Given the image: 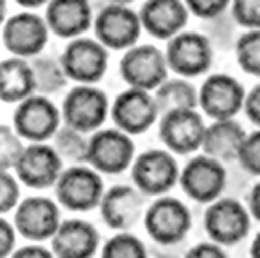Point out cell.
Returning a JSON list of instances; mask_svg holds the SVG:
<instances>
[{
  "mask_svg": "<svg viewBox=\"0 0 260 258\" xmlns=\"http://www.w3.org/2000/svg\"><path fill=\"white\" fill-rule=\"evenodd\" d=\"M143 226L156 245L174 247L179 245L190 232L192 215L185 202L164 194L145 209Z\"/></svg>",
  "mask_w": 260,
  "mask_h": 258,
  "instance_id": "obj_1",
  "label": "cell"
},
{
  "mask_svg": "<svg viewBox=\"0 0 260 258\" xmlns=\"http://www.w3.org/2000/svg\"><path fill=\"white\" fill-rule=\"evenodd\" d=\"M104 192L102 175L89 164H72L64 168L55 185L59 206L74 213H87L96 209Z\"/></svg>",
  "mask_w": 260,
  "mask_h": 258,
  "instance_id": "obj_2",
  "label": "cell"
},
{
  "mask_svg": "<svg viewBox=\"0 0 260 258\" xmlns=\"http://www.w3.org/2000/svg\"><path fill=\"white\" fill-rule=\"evenodd\" d=\"M60 111L64 124L83 134H92L106 123L111 111V104L102 89L94 85L78 83L66 92Z\"/></svg>",
  "mask_w": 260,
  "mask_h": 258,
  "instance_id": "obj_3",
  "label": "cell"
},
{
  "mask_svg": "<svg viewBox=\"0 0 260 258\" xmlns=\"http://www.w3.org/2000/svg\"><path fill=\"white\" fill-rule=\"evenodd\" d=\"M181 170L168 149H147L130 166V179L145 196H164L179 183Z\"/></svg>",
  "mask_w": 260,
  "mask_h": 258,
  "instance_id": "obj_4",
  "label": "cell"
},
{
  "mask_svg": "<svg viewBox=\"0 0 260 258\" xmlns=\"http://www.w3.org/2000/svg\"><path fill=\"white\" fill-rule=\"evenodd\" d=\"M119 74L132 89L153 92L170 78V68L162 49L151 44H136L121 57Z\"/></svg>",
  "mask_w": 260,
  "mask_h": 258,
  "instance_id": "obj_5",
  "label": "cell"
},
{
  "mask_svg": "<svg viewBox=\"0 0 260 258\" xmlns=\"http://www.w3.org/2000/svg\"><path fill=\"white\" fill-rule=\"evenodd\" d=\"M204 230L208 238L222 247L241 243L251 232V213L236 198H217L204 211Z\"/></svg>",
  "mask_w": 260,
  "mask_h": 258,
  "instance_id": "obj_6",
  "label": "cell"
},
{
  "mask_svg": "<svg viewBox=\"0 0 260 258\" xmlns=\"http://www.w3.org/2000/svg\"><path fill=\"white\" fill-rule=\"evenodd\" d=\"M132 136L121 128H100L89 136V156L87 164L108 175H119L126 172L136 158Z\"/></svg>",
  "mask_w": 260,
  "mask_h": 258,
  "instance_id": "obj_7",
  "label": "cell"
},
{
  "mask_svg": "<svg viewBox=\"0 0 260 258\" xmlns=\"http://www.w3.org/2000/svg\"><path fill=\"white\" fill-rule=\"evenodd\" d=\"M62 111L46 94H32L19 102L13 110L12 124L23 140L30 143L53 140L62 126Z\"/></svg>",
  "mask_w": 260,
  "mask_h": 258,
  "instance_id": "obj_8",
  "label": "cell"
},
{
  "mask_svg": "<svg viewBox=\"0 0 260 258\" xmlns=\"http://www.w3.org/2000/svg\"><path fill=\"white\" fill-rule=\"evenodd\" d=\"M164 55L170 72L187 79L204 76L213 64V45L208 36L194 30H183L168 40Z\"/></svg>",
  "mask_w": 260,
  "mask_h": 258,
  "instance_id": "obj_9",
  "label": "cell"
},
{
  "mask_svg": "<svg viewBox=\"0 0 260 258\" xmlns=\"http://www.w3.org/2000/svg\"><path fill=\"white\" fill-rule=\"evenodd\" d=\"M94 38L111 51H126L140 40V13L124 4H106L94 17Z\"/></svg>",
  "mask_w": 260,
  "mask_h": 258,
  "instance_id": "obj_10",
  "label": "cell"
},
{
  "mask_svg": "<svg viewBox=\"0 0 260 258\" xmlns=\"http://www.w3.org/2000/svg\"><path fill=\"white\" fill-rule=\"evenodd\" d=\"M46 17L32 12H21L2 21V45L12 57L34 58L42 55L49 40Z\"/></svg>",
  "mask_w": 260,
  "mask_h": 258,
  "instance_id": "obj_11",
  "label": "cell"
},
{
  "mask_svg": "<svg viewBox=\"0 0 260 258\" xmlns=\"http://www.w3.org/2000/svg\"><path fill=\"white\" fill-rule=\"evenodd\" d=\"M206 126L198 108H181L160 115L158 136L164 147L174 155H192L202 149Z\"/></svg>",
  "mask_w": 260,
  "mask_h": 258,
  "instance_id": "obj_12",
  "label": "cell"
},
{
  "mask_svg": "<svg viewBox=\"0 0 260 258\" xmlns=\"http://www.w3.org/2000/svg\"><path fill=\"white\" fill-rule=\"evenodd\" d=\"M226 177L224 162L202 153L185 164L179 174V185L190 200L198 204H211L222 196L226 188Z\"/></svg>",
  "mask_w": 260,
  "mask_h": 258,
  "instance_id": "obj_13",
  "label": "cell"
},
{
  "mask_svg": "<svg viewBox=\"0 0 260 258\" xmlns=\"http://www.w3.org/2000/svg\"><path fill=\"white\" fill-rule=\"evenodd\" d=\"M108 47L96 38L79 36L68 42L60 55L68 79L79 85H94L104 78L108 70Z\"/></svg>",
  "mask_w": 260,
  "mask_h": 258,
  "instance_id": "obj_14",
  "label": "cell"
},
{
  "mask_svg": "<svg viewBox=\"0 0 260 258\" xmlns=\"http://www.w3.org/2000/svg\"><path fill=\"white\" fill-rule=\"evenodd\" d=\"M110 115L117 128L130 136H138L158 123L160 111L153 92L128 87L111 102Z\"/></svg>",
  "mask_w": 260,
  "mask_h": 258,
  "instance_id": "obj_15",
  "label": "cell"
},
{
  "mask_svg": "<svg viewBox=\"0 0 260 258\" xmlns=\"http://www.w3.org/2000/svg\"><path fill=\"white\" fill-rule=\"evenodd\" d=\"M243 85L228 74H211L198 89V108L211 121L234 119L245 104Z\"/></svg>",
  "mask_w": 260,
  "mask_h": 258,
  "instance_id": "obj_16",
  "label": "cell"
},
{
  "mask_svg": "<svg viewBox=\"0 0 260 258\" xmlns=\"http://www.w3.org/2000/svg\"><path fill=\"white\" fill-rule=\"evenodd\" d=\"M13 172L19 177L21 185L36 190H46L57 185L60 174L64 172V160L49 143H28Z\"/></svg>",
  "mask_w": 260,
  "mask_h": 258,
  "instance_id": "obj_17",
  "label": "cell"
},
{
  "mask_svg": "<svg viewBox=\"0 0 260 258\" xmlns=\"http://www.w3.org/2000/svg\"><path fill=\"white\" fill-rule=\"evenodd\" d=\"M60 222L59 204L47 196H26L13 211V224L17 232L32 243L51 239Z\"/></svg>",
  "mask_w": 260,
  "mask_h": 258,
  "instance_id": "obj_18",
  "label": "cell"
},
{
  "mask_svg": "<svg viewBox=\"0 0 260 258\" xmlns=\"http://www.w3.org/2000/svg\"><path fill=\"white\" fill-rule=\"evenodd\" d=\"M145 198L136 185H113L98 206L102 222L115 232H130L145 215Z\"/></svg>",
  "mask_w": 260,
  "mask_h": 258,
  "instance_id": "obj_19",
  "label": "cell"
},
{
  "mask_svg": "<svg viewBox=\"0 0 260 258\" xmlns=\"http://www.w3.org/2000/svg\"><path fill=\"white\" fill-rule=\"evenodd\" d=\"M189 15L190 12L185 0H145L140 10L143 30L164 42L187 28Z\"/></svg>",
  "mask_w": 260,
  "mask_h": 258,
  "instance_id": "obj_20",
  "label": "cell"
},
{
  "mask_svg": "<svg viewBox=\"0 0 260 258\" xmlns=\"http://www.w3.org/2000/svg\"><path fill=\"white\" fill-rule=\"evenodd\" d=\"M46 21L51 34L74 40L83 36L94 25V13L89 0H49L46 6Z\"/></svg>",
  "mask_w": 260,
  "mask_h": 258,
  "instance_id": "obj_21",
  "label": "cell"
},
{
  "mask_svg": "<svg viewBox=\"0 0 260 258\" xmlns=\"http://www.w3.org/2000/svg\"><path fill=\"white\" fill-rule=\"evenodd\" d=\"M100 249L96 226L81 219L62 220L51 238V251L57 258H94Z\"/></svg>",
  "mask_w": 260,
  "mask_h": 258,
  "instance_id": "obj_22",
  "label": "cell"
},
{
  "mask_svg": "<svg viewBox=\"0 0 260 258\" xmlns=\"http://www.w3.org/2000/svg\"><path fill=\"white\" fill-rule=\"evenodd\" d=\"M247 138V132L243 130L234 119H221L213 121L206 126L204 142H202V153L213 156L221 162H238L241 145Z\"/></svg>",
  "mask_w": 260,
  "mask_h": 258,
  "instance_id": "obj_23",
  "label": "cell"
},
{
  "mask_svg": "<svg viewBox=\"0 0 260 258\" xmlns=\"http://www.w3.org/2000/svg\"><path fill=\"white\" fill-rule=\"evenodd\" d=\"M36 94V78L28 58L8 57L0 62V100L19 104Z\"/></svg>",
  "mask_w": 260,
  "mask_h": 258,
  "instance_id": "obj_24",
  "label": "cell"
},
{
  "mask_svg": "<svg viewBox=\"0 0 260 258\" xmlns=\"http://www.w3.org/2000/svg\"><path fill=\"white\" fill-rule=\"evenodd\" d=\"M160 115L181 108H198V89L187 78H168L160 87L153 90Z\"/></svg>",
  "mask_w": 260,
  "mask_h": 258,
  "instance_id": "obj_25",
  "label": "cell"
},
{
  "mask_svg": "<svg viewBox=\"0 0 260 258\" xmlns=\"http://www.w3.org/2000/svg\"><path fill=\"white\" fill-rule=\"evenodd\" d=\"M30 64H32L34 78H36V92L38 94L51 96V94H57V92L66 89L68 76H66L60 58L38 55V57L30 58Z\"/></svg>",
  "mask_w": 260,
  "mask_h": 258,
  "instance_id": "obj_26",
  "label": "cell"
},
{
  "mask_svg": "<svg viewBox=\"0 0 260 258\" xmlns=\"http://www.w3.org/2000/svg\"><path fill=\"white\" fill-rule=\"evenodd\" d=\"M51 145L57 149V153L62 156L64 162L70 164H87L89 156V138L79 130L72 128L68 124H62L57 134L53 136Z\"/></svg>",
  "mask_w": 260,
  "mask_h": 258,
  "instance_id": "obj_27",
  "label": "cell"
},
{
  "mask_svg": "<svg viewBox=\"0 0 260 258\" xmlns=\"http://www.w3.org/2000/svg\"><path fill=\"white\" fill-rule=\"evenodd\" d=\"M100 258H149V252L138 236L117 232L102 245Z\"/></svg>",
  "mask_w": 260,
  "mask_h": 258,
  "instance_id": "obj_28",
  "label": "cell"
},
{
  "mask_svg": "<svg viewBox=\"0 0 260 258\" xmlns=\"http://www.w3.org/2000/svg\"><path fill=\"white\" fill-rule=\"evenodd\" d=\"M236 60L240 68L249 76L260 78V28L245 30L234 45Z\"/></svg>",
  "mask_w": 260,
  "mask_h": 258,
  "instance_id": "obj_29",
  "label": "cell"
},
{
  "mask_svg": "<svg viewBox=\"0 0 260 258\" xmlns=\"http://www.w3.org/2000/svg\"><path fill=\"white\" fill-rule=\"evenodd\" d=\"M26 145L23 138L13 124H2L0 126V166L2 170H13L17 160L21 158Z\"/></svg>",
  "mask_w": 260,
  "mask_h": 258,
  "instance_id": "obj_30",
  "label": "cell"
},
{
  "mask_svg": "<svg viewBox=\"0 0 260 258\" xmlns=\"http://www.w3.org/2000/svg\"><path fill=\"white\" fill-rule=\"evenodd\" d=\"M21 181L13 170H2L0 172V211L8 215L15 211L21 204Z\"/></svg>",
  "mask_w": 260,
  "mask_h": 258,
  "instance_id": "obj_31",
  "label": "cell"
},
{
  "mask_svg": "<svg viewBox=\"0 0 260 258\" xmlns=\"http://www.w3.org/2000/svg\"><path fill=\"white\" fill-rule=\"evenodd\" d=\"M238 162H240L243 172H247L254 177H260V128L247 134L245 142L241 145Z\"/></svg>",
  "mask_w": 260,
  "mask_h": 258,
  "instance_id": "obj_32",
  "label": "cell"
},
{
  "mask_svg": "<svg viewBox=\"0 0 260 258\" xmlns=\"http://www.w3.org/2000/svg\"><path fill=\"white\" fill-rule=\"evenodd\" d=\"M232 17L245 30L260 28V0H232Z\"/></svg>",
  "mask_w": 260,
  "mask_h": 258,
  "instance_id": "obj_33",
  "label": "cell"
},
{
  "mask_svg": "<svg viewBox=\"0 0 260 258\" xmlns=\"http://www.w3.org/2000/svg\"><path fill=\"white\" fill-rule=\"evenodd\" d=\"M190 15H196L198 19H215L230 8L232 0H185Z\"/></svg>",
  "mask_w": 260,
  "mask_h": 258,
  "instance_id": "obj_34",
  "label": "cell"
},
{
  "mask_svg": "<svg viewBox=\"0 0 260 258\" xmlns=\"http://www.w3.org/2000/svg\"><path fill=\"white\" fill-rule=\"evenodd\" d=\"M17 228L15 224L8 222L4 217L0 219V258H10L15 249V239H17Z\"/></svg>",
  "mask_w": 260,
  "mask_h": 258,
  "instance_id": "obj_35",
  "label": "cell"
},
{
  "mask_svg": "<svg viewBox=\"0 0 260 258\" xmlns=\"http://www.w3.org/2000/svg\"><path fill=\"white\" fill-rule=\"evenodd\" d=\"M183 258H228V254L222 245L215 241H200L190 247Z\"/></svg>",
  "mask_w": 260,
  "mask_h": 258,
  "instance_id": "obj_36",
  "label": "cell"
},
{
  "mask_svg": "<svg viewBox=\"0 0 260 258\" xmlns=\"http://www.w3.org/2000/svg\"><path fill=\"white\" fill-rule=\"evenodd\" d=\"M243 111L249 121L260 128V83H256L251 90H247L245 104H243Z\"/></svg>",
  "mask_w": 260,
  "mask_h": 258,
  "instance_id": "obj_37",
  "label": "cell"
},
{
  "mask_svg": "<svg viewBox=\"0 0 260 258\" xmlns=\"http://www.w3.org/2000/svg\"><path fill=\"white\" fill-rule=\"evenodd\" d=\"M10 258H57V256L53 254L51 249L40 245V243H30V245L17 249Z\"/></svg>",
  "mask_w": 260,
  "mask_h": 258,
  "instance_id": "obj_38",
  "label": "cell"
},
{
  "mask_svg": "<svg viewBox=\"0 0 260 258\" xmlns=\"http://www.w3.org/2000/svg\"><path fill=\"white\" fill-rule=\"evenodd\" d=\"M247 207H249V213H251V217L260 222V181L256 183V185H253L251 192H249Z\"/></svg>",
  "mask_w": 260,
  "mask_h": 258,
  "instance_id": "obj_39",
  "label": "cell"
},
{
  "mask_svg": "<svg viewBox=\"0 0 260 258\" xmlns=\"http://www.w3.org/2000/svg\"><path fill=\"white\" fill-rule=\"evenodd\" d=\"M19 6L26 8V10H34V8H40V6H47L49 4V0H15Z\"/></svg>",
  "mask_w": 260,
  "mask_h": 258,
  "instance_id": "obj_40",
  "label": "cell"
},
{
  "mask_svg": "<svg viewBox=\"0 0 260 258\" xmlns=\"http://www.w3.org/2000/svg\"><path fill=\"white\" fill-rule=\"evenodd\" d=\"M249 252H251V258H260V232L254 236V239L251 241V249H249Z\"/></svg>",
  "mask_w": 260,
  "mask_h": 258,
  "instance_id": "obj_41",
  "label": "cell"
},
{
  "mask_svg": "<svg viewBox=\"0 0 260 258\" xmlns=\"http://www.w3.org/2000/svg\"><path fill=\"white\" fill-rule=\"evenodd\" d=\"M183 256H185V252L179 254V252H174V251H158L149 258H183Z\"/></svg>",
  "mask_w": 260,
  "mask_h": 258,
  "instance_id": "obj_42",
  "label": "cell"
},
{
  "mask_svg": "<svg viewBox=\"0 0 260 258\" xmlns=\"http://www.w3.org/2000/svg\"><path fill=\"white\" fill-rule=\"evenodd\" d=\"M106 4H124V6H128L130 2H134V0H104Z\"/></svg>",
  "mask_w": 260,
  "mask_h": 258,
  "instance_id": "obj_43",
  "label": "cell"
}]
</instances>
